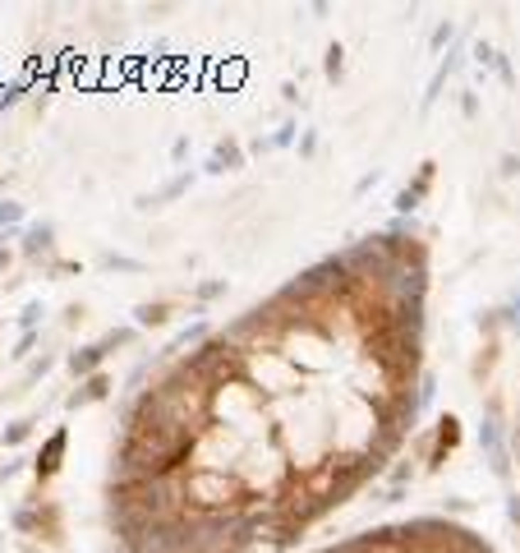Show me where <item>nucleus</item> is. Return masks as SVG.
I'll list each match as a JSON object with an SVG mask.
<instances>
[{
  "instance_id": "obj_1",
  "label": "nucleus",
  "mask_w": 520,
  "mask_h": 553,
  "mask_svg": "<svg viewBox=\"0 0 520 553\" xmlns=\"http://www.w3.org/2000/svg\"><path fill=\"white\" fill-rule=\"evenodd\" d=\"M428 249L368 236L212 332L124 411L129 553H281L350 502L419 415Z\"/></svg>"
},
{
  "instance_id": "obj_2",
  "label": "nucleus",
  "mask_w": 520,
  "mask_h": 553,
  "mask_svg": "<svg viewBox=\"0 0 520 553\" xmlns=\"http://www.w3.org/2000/svg\"><path fill=\"white\" fill-rule=\"evenodd\" d=\"M318 553H497V549L469 526H456L447 517H415L400 526L364 530V535L327 544Z\"/></svg>"
},
{
  "instance_id": "obj_3",
  "label": "nucleus",
  "mask_w": 520,
  "mask_h": 553,
  "mask_svg": "<svg viewBox=\"0 0 520 553\" xmlns=\"http://www.w3.org/2000/svg\"><path fill=\"white\" fill-rule=\"evenodd\" d=\"M65 443H70V433H65V429H55L51 438H46L42 457L33 461V475H37V480H51V475L60 470V457H65Z\"/></svg>"
},
{
  "instance_id": "obj_4",
  "label": "nucleus",
  "mask_w": 520,
  "mask_h": 553,
  "mask_svg": "<svg viewBox=\"0 0 520 553\" xmlns=\"http://www.w3.org/2000/svg\"><path fill=\"white\" fill-rule=\"evenodd\" d=\"M106 392H111V378H106V374H92V378H83V383L74 387L65 406H70V411H78V406H87V401H102Z\"/></svg>"
},
{
  "instance_id": "obj_5",
  "label": "nucleus",
  "mask_w": 520,
  "mask_h": 553,
  "mask_svg": "<svg viewBox=\"0 0 520 553\" xmlns=\"http://www.w3.org/2000/svg\"><path fill=\"white\" fill-rule=\"evenodd\" d=\"M428 184H433V162H424V171H419V180H415V184H405V189L396 194V208H400V212L419 208V199H424V194H428Z\"/></svg>"
},
{
  "instance_id": "obj_6",
  "label": "nucleus",
  "mask_w": 520,
  "mask_h": 553,
  "mask_svg": "<svg viewBox=\"0 0 520 553\" xmlns=\"http://www.w3.org/2000/svg\"><path fill=\"white\" fill-rule=\"evenodd\" d=\"M479 443L488 448V465H493V475H497V480H506L511 470H506V452H502V438H497L493 424H484V429H479Z\"/></svg>"
},
{
  "instance_id": "obj_7",
  "label": "nucleus",
  "mask_w": 520,
  "mask_h": 553,
  "mask_svg": "<svg viewBox=\"0 0 520 553\" xmlns=\"http://www.w3.org/2000/svg\"><path fill=\"white\" fill-rule=\"evenodd\" d=\"M102 360H106V346L97 342V346L74 351V355H70V369H74V374H87V378H92V374H102Z\"/></svg>"
},
{
  "instance_id": "obj_8",
  "label": "nucleus",
  "mask_w": 520,
  "mask_h": 553,
  "mask_svg": "<svg viewBox=\"0 0 520 553\" xmlns=\"http://www.w3.org/2000/svg\"><path fill=\"white\" fill-rule=\"evenodd\" d=\"M456 438H460V429H456V420H437V433H433V452H428V465H437L442 461V452H451L456 448Z\"/></svg>"
},
{
  "instance_id": "obj_9",
  "label": "nucleus",
  "mask_w": 520,
  "mask_h": 553,
  "mask_svg": "<svg viewBox=\"0 0 520 553\" xmlns=\"http://www.w3.org/2000/svg\"><path fill=\"white\" fill-rule=\"evenodd\" d=\"M134 323H139V327L171 323V305H166V300H156V305H139V309H134Z\"/></svg>"
},
{
  "instance_id": "obj_10",
  "label": "nucleus",
  "mask_w": 520,
  "mask_h": 553,
  "mask_svg": "<svg viewBox=\"0 0 520 553\" xmlns=\"http://www.w3.org/2000/svg\"><path fill=\"white\" fill-rule=\"evenodd\" d=\"M244 162V152L235 148V143H217V152H212V171H235Z\"/></svg>"
},
{
  "instance_id": "obj_11",
  "label": "nucleus",
  "mask_w": 520,
  "mask_h": 553,
  "mask_svg": "<svg viewBox=\"0 0 520 553\" xmlns=\"http://www.w3.org/2000/svg\"><path fill=\"white\" fill-rule=\"evenodd\" d=\"M28 254H37V249H51V226H46V221H42V226H33V231H28Z\"/></svg>"
},
{
  "instance_id": "obj_12",
  "label": "nucleus",
  "mask_w": 520,
  "mask_h": 553,
  "mask_svg": "<svg viewBox=\"0 0 520 553\" xmlns=\"http://www.w3.org/2000/svg\"><path fill=\"white\" fill-rule=\"evenodd\" d=\"M18 217H23V208H18V203H0V226H14Z\"/></svg>"
},
{
  "instance_id": "obj_13",
  "label": "nucleus",
  "mask_w": 520,
  "mask_h": 553,
  "mask_svg": "<svg viewBox=\"0 0 520 553\" xmlns=\"http://www.w3.org/2000/svg\"><path fill=\"white\" fill-rule=\"evenodd\" d=\"M28 433H33L28 424H9V429H5V443H9V448H18V443H23Z\"/></svg>"
},
{
  "instance_id": "obj_14",
  "label": "nucleus",
  "mask_w": 520,
  "mask_h": 553,
  "mask_svg": "<svg viewBox=\"0 0 520 553\" xmlns=\"http://www.w3.org/2000/svg\"><path fill=\"white\" fill-rule=\"evenodd\" d=\"M341 56H346L341 46H331V51H327V74H331V79H336V74H341V65H346Z\"/></svg>"
},
{
  "instance_id": "obj_15",
  "label": "nucleus",
  "mask_w": 520,
  "mask_h": 553,
  "mask_svg": "<svg viewBox=\"0 0 520 553\" xmlns=\"http://www.w3.org/2000/svg\"><path fill=\"white\" fill-rule=\"evenodd\" d=\"M221 290H225L221 281H208V286H198V295H203V300H212V295H221Z\"/></svg>"
},
{
  "instance_id": "obj_16",
  "label": "nucleus",
  "mask_w": 520,
  "mask_h": 553,
  "mask_svg": "<svg viewBox=\"0 0 520 553\" xmlns=\"http://www.w3.org/2000/svg\"><path fill=\"white\" fill-rule=\"evenodd\" d=\"M37 314H42V305H28V309H23V327H33Z\"/></svg>"
},
{
  "instance_id": "obj_17",
  "label": "nucleus",
  "mask_w": 520,
  "mask_h": 553,
  "mask_svg": "<svg viewBox=\"0 0 520 553\" xmlns=\"http://www.w3.org/2000/svg\"><path fill=\"white\" fill-rule=\"evenodd\" d=\"M9 263V249H0V268H5Z\"/></svg>"
}]
</instances>
